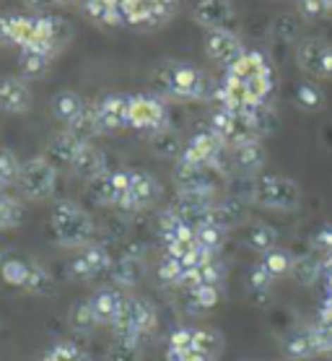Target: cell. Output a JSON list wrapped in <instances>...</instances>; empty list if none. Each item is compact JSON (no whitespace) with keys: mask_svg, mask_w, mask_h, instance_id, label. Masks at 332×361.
Masks as SVG:
<instances>
[{"mask_svg":"<svg viewBox=\"0 0 332 361\" xmlns=\"http://www.w3.org/2000/svg\"><path fill=\"white\" fill-rule=\"evenodd\" d=\"M112 257L106 252V247L102 245H89L78 250V255L73 257V263H70V273H73V279L78 281H97L99 276H109L112 271Z\"/></svg>","mask_w":332,"mask_h":361,"instance_id":"12","label":"cell"},{"mask_svg":"<svg viewBox=\"0 0 332 361\" xmlns=\"http://www.w3.org/2000/svg\"><path fill=\"white\" fill-rule=\"evenodd\" d=\"M86 109H89V102H86L78 91L63 89L49 99V112H52V117H55L60 125H65V128H70Z\"/></svg>","mask_w":332,"mask_h":361,"instance_id":"18","label":"cell"},{"mask_svg":"<svg viewBox=\"0 0 332 361\" xmlns=\"http://www.w3.org/2000/svg\"><path fill=\"white\" fill-rule=\"evenodd\" d=\"M252 203L259 208H268V211L291 214L301 205V188L291 177H283V174H259V177H254Z\"/></svg>","mask_w":332,"mask_h":361,"instance_id":"3","label":"cell"},{"mask_svg":"<svg viewBox=\"0 0 332 361\" xmlns=\"http://www.w3.org/2000/svg\"><path fill=\"white\" fill-rule=\"evenodd\" d=\"M195 239H197V245L203 247V250L219 255V250L226 242V231L221 229V226H216V224L205 221L200 226H195Z\"/></svg>","mask_w":332,"mask_h":361,"instance_id":"33","label":"cell"},{"mask_svg":"<svg viewBox=\"0 0 332 361\" xmlns=\"http://www.w3.org/2000/svg\"><path fill=\"white\" fill-rule=\"evenodd\" d=\"M314 247H319L324 255H332V226H322V229L316 231Z\"/></svg>","mask_w":332,"mask_h":361,"instance_id":"47","label":"cell"},{"mask_svg":"<svg viewBox=\"0 0 332 361\" xmlns=\"http://www.w3.org/2000/svg\"><path fill=\"white\" fill-rule=\"evenodd\" d=\"M125 24L138 29H161L177 13V0H120Z\"/></svg>","mask_w":332,"mask_h":361,"instance_id":"7","label":"cell"},{"mask_svg":"<svg viewBox=\"0 0 332 361\" xmlns=\"http://www.w3.org/2000/svg\"><path fill=\"white\" fill-rule=\"evenodd\" d=\"M21 3L32 11H44V8H49V6H55V0H21Z\"/></svg>","mask_w":332,"mask_h":361,"instance_id":"48","label":"cell"},{"mask_svg":"<svg viewBox=\"0 0 332 361\" xmlns=\"http://www.w3.org/2000/svg\"><path fill=\"white\" fill-rule=\"evenodd\" d=\"M0 192H3V188H0Z\"/></svg>","mask_w":332,"mask_h":361,"instance_id":"54","label":"cell"},{"mask_svg":"<svg viewBox=\"0 0 332 361\" xmlns=\"http://www.w3.org/2000/svg\"><path fill=\"white\" fill-rule=\"evenodd\" d=\"M195 351L216 361L223 351V336L216 328H195Z\"/></svg>","mask_w":332,"mask_h":361,"instance_id":"31","label":"cell"},{"mask_svg":"<svg viewBox=\"0 0 332 361\" xmlns=\"http://www.w3.org/2000/svg\"><path fill=\"white\" fill-rule=\"evenodd\" d=\"M130 128L146 135H159L169 128V109L156 94H130Z\"/></svg>","mask_w":332,"mask_h":361,"instance_id":"5","label":"cell"},{"mask_svg":"<svg viewBox=\"0 0 332 361\" xmlns=\"http://www.w3.org/2000/svg\"><path fill=\"white\" fill-rule=\"evenodd\" d=\"M226 143L216 135L213 130L195 133L192 138L187 140L185 154L179 159L185 161H192V164H203V166H219L223 169V154H226ZM226 172V169H223Z\"/></svg>","mask_w":332,"mask_h":361,"instance_id":"10","label":"cell"},{"mask_svg":"<svg viewBox=\"0 0 332 361\" xmlns=\"http://www.w3.org/2000/svg\"><path fill=\"white\" fill-rule=\"evenodd\" d=\"M187 291H190V299L197 310H211L221 302V286H213V283H197Z\"/></svg>","mask_w":332,"mask_h":361,"instance_id":"39","label":"cell"},{"mask_svg":"<svg viewBox=\"0 0 332 361\" xmlns=\"http://www.w3.org/2000/svg\"><path fill=\"white\" fill-rule=\"evenodd\" d=\"M265 161H268V154L262 140H244L231 148V169L239 177H259Z\"/></svg>","mask_w":332,"mask_h":361,"instance_id":"17","label":"cell"},{"mask_svg":"<svg viewBox=\"0 0 332 361\" xmlns=\"http://www.w3.org/2000/svg\"><path fill=\"white\" fill-rule=\"evenodd\" d=\"M247 245L259 255L270 252V250L278 247V231L270 224H262V221L252 224L250 231H247Z\"/></svg>","mask_w":332,"mask_h":361,"instance_id":"29","label":"cell"},{"mask_svg":"<svg viewBox=\"0 0 332 361\" xmlns=\"http://www.w3.org/2000/svg\"><path fill=\"white\" fill-rule=\"evenodd\" d=\"M247 221V208H244V200L239 197L228 195V197H221L216 200L211 208V224L221 226L223 231H231L236 229L239 224Z\"/></svg>","mask_w":332,"mask_h":361,"instance_id":"22","label":"cell"},{"mask_svg":"<svg viewBox=\"0 0 332 361\" xmlns=\"http://www.w3.org/2000/svg\"><path fill=\"white\" fill-rule=\"evenodd\" d=\"M151 143H154V151L159 154V157H182L185 154V146L187 143H182L179 140V135L171 128H166L164 133H159V135H154L151 138Z\"/></svg>","mask_w":332,"mask_h":361,"instance_id":"37","label":"cell"},{"mask_svg":"<svg viewBox=\"0 0 332 361\" xmlns=\"http://www.w3.org/2000/svg\"><path fill=\"white\" fill-rule=\"evenodd\" d=\"M296 63L307 75L332 81V44L322 39H301L296 44Z\"/></svg>","mask_w":332,"mask_h":361,"instance_id":"8","label":"cell"},{"mask_svg":"<svg viewBox=\"0 0 332 361\" xmlns=\"http://www.w3.org/2000/svg\"><path fill=\"white\" fill-rule=\"evenodd\" d=\"M81 353H83V348L78 343H73V341H60V343L52 345L44 356H49L52 361H75Z\"/></svg>","mask_w":332,"mask_h":361,"instance_id":"41","label":"cell"},{"mask_svg":"<svg viewBox=\"0 0 332 361\" xmlns=\"http://www.w3.org/2000/svg\"><path fill=\"white\" fill-rule=\"evenodd\" d=\"M97 117L104 133H117L130 128V94H104L97 99Z\"/></svg>","mask_w":332,"mask_h":361,"instance_id":"13","label":"cell"},{"mask_svg":"<svg viewBox=\"0 0 332 361\" xmlns=\"http://www.w3.org/2000/svg\"><path fill=\"white\" fill-rule=\"evenodd\" d=\"M68 320H70V328H73L78 336H91L97 328H102V322H99L97 312H94L91 299H78V302L70 307Z\"/></svg>","mask_w":332,"mask_h":361,"instance_id":"27","label":"cell"},{"mask_svg":"<svg viewBox=\"0 0 332 361\" xmlns=\"http://www.w3.org/2000/svg\"><path fill=\"white\" fill-rule=\"evenodd\" d=\"M57 188V166L47 157H32L21 164L18 174V190L26 200L42 203L55 195Z\"/></svg>","mask_w":332,"mask_h":361,"instance_id":"4","label":"cell"},{"mask_svg":"<svg viewBox=\"0 0 332 361\" xmlns=\"http://www.w3.org/2000/svg\"><path fill=\"white\" fill-rule=\"evenodd\" d=\"M29 271H32V263H24L18 257H8L3 268H0V276L8 286L16 288H26V281H29Z\"/></svg>","mask_w":332,"mask_h":361,"instance_id":"35","label":"cell"},{"mask_svg":"<svg viewBox=\"0 0 332 361\" xmlns=\"http://www.w3.org/2000/svg\"><path fill=\"white\" fill-rule=\"evenodd\" d=\"M49 226L57 245L68 250H83L94 245V237H97V224L91 214L75 200H57L49 216Z\"/></svg>","mask_w":332,"mask_h":361,"instance_id":"2","label":"cell"},{"mask_svg":"<svg viewBox=\"0 0 332 361\" xmlns=\"http://www.w3.org/2000/svg\"><path fill=\"white\" fill-rule=\"evenodd\" d=\"M83 13L99 26H122L125 18H122V11L117 6H106L102 0H86L81 6Z\"/></svg>","mask_w":332,"mask_h":361,"instance_id":"28","label":"cell"},{"mask_svg":"<svg viewBox=\"0 0 332 361\" xmlns=\"http://www.w3.org/2000/svg\"><path fill=\"white\" fill-rule=\"evenodd\" d=\"M301 11L307 16H327L332 13V0H301Z\"/></svg>","mask_w":332,"mask_h":361,"instance_id":"46","label":"cell"},{"mask_svg":"<svg viewBox=\"0 0 332 361\" xmlns=\"http://www.w3.org/2000/svg\"><path fill=\"white\" fill-rule=\"evenodd\" d=\"M146 276V265H143V257L133 252H125L122 257H117L112 263V271H109V279L117 288L128 291V288H135Z\"/></svg>","mask_w":332,"mask_h":361,"instance_id":"20","label":"cell"},{"mask_svg":"<svg viewBox=\"0 0 332 361\" xmlns=\"http://www.w3.org/2000/svg\"><path fill=\"white\" fill-rule=\"evenodd\" d=\"M42 361H52V359H49V356H42Z\"/></svg>","mask_w":332,"mask_h":361,"instance_id":"53","label":"cell"},{"mask_svg":"<svg viewBox=\"0 0 332 361\" xmlns=\"http://www.w3.org/2000/svg\"><path fill=\"white\" fill-rule=\"evenodd\" d=\"M288 276L299 286H312V283H316L324 276L322 257H316V255H293V265Z\"/></svg>","mask_w":332,"mask_h":361,"instance_id":"26","label":"cell"},{"mask_svg":"<svg viewBox=\"0 0 332 361\" xmlns=\"http://www.w3.org/2000/svg\"><path fill=\"white\" fill-rule=\"evenodd\" d=\"M161 195V185L154 174L140 172V169H130V188H128V200H125V208L128 214H135V211H146L159 200Z\"/></svg>","mask_w":332,"mask_h":361,"instance_id":"14","label":"cell"},{"mask_svg":"<svg viewBox=\"0 0 332 361\" xmlns=\"http://www.w3.org/2000/svg\"><path fill=\"white\" fill-rule=\"evenodd\" d=\"M174 182H177L179 192H200V195H219V190L226 182V172L219 166H203L192 164L185 159H177L174 166Z\"/></svg>","mask_w":332,"mask_h":361,"instance_id":"6","label":"cell"},{"mask_svg":"<svg viewBox=\"0 0 332 361\" xmlns=\"http://www.w3.org/2000/svg\"><path fill=\"white\" fill-rule=\"evenodd\" d=\"M106 361H143V345L114 341L106 351Z\"/></svg>","mask_w":332,"mask_h":361,"instance_id":"40","label":"cell"},{"mask_svg":"<svg viewBox=\"0 0 332 361\" xmlns=\"http://www.w3.org/2000/svg\"><path fill=\"white\" fill-rule=\"evenodd\" d=\"M185 361H211V359H208V356H203L200 351H190L185 356Z\"/></svg>","mask_w":332,"mask_h":361,"instance_id":"49","label":"cell"},{"mask_svg":"<svg viewBox=\"0 0 332 361\" xmlns=\"http://www.w3.org/2000/svg\"><path fill=\"white\" fill-rule=\"evenodd\" d=\"M192 21L203 26L205 32L228 29L234 21V6H231V0H195Z\"/></svg>","mask_w":332,"mask_h":361,"instance_id":"16","label":"cell"},{"mask_svg":"<svg viewBox=\"0 0 332 361\" xmlns=\"http://www.w3.org/2000/svg\"><path fill=\"white\" fill-rule=\"evenodd\" d=\"M75 361H94V356H91V353H86V351H83L81 356H78V359H75Z\"/></svg>","mask_w":332,"mask_h":361,"instance_id":"51","label":"cell"},{"mask_svg":"<svg viewBox=\"0 0 332 361\" xmlns=\"http://www.w3.org/2000/svg\"><path fill=\"white\" fill-rule=\"evenodd\" d=\"M130 188V169H117V172H104L102 177L89 182V192L99 205L106 208H125Z\"/></svg>","mask_w":332,"mask_h":361,"instance_id":"9","label":"cell"},{"mask_svg":"<svg viewBox=\"0 0 332 361\" xmlns=\"http://www.w3.org/2000/svg\"><path fill=\"white\" fill-rule=\"evenodd\" d=\"M21 164L18 157L11 148H0V188L6 190L11 185H18V174H21Z\"/></svg>","mask_w":332,"mask_h":361,"instance_id":"36","label":"cell"},{"mask_svg":"<svg viewBox=\"0 0 332 361\" xmlns=\"http://www.w3.org/2000/svg\"><path fill=\"white\" fill-rule=\"evenodd\" d=\"M273 281H276V279H273V276H270V273L262 268V263H257L254 268H252L250 286L254 288V291H259V294H262V291H268V288L273 286Z\"/></svg>","mask_w":332,"mask_h":361,"instance_id":"44","label":"cell"},{"mask_svg":"<svg viewBox=\"0 0 332 361\" xmlns=\"http://www.w3.org/2000/svg\"><path fill=\"white\" fill-rule=\"evenodd\" d=\"M203 47H205V55H208L213 63H219V66H223V68H231L236 60L247 52V49H244V44H242V39H239L231 29L205 32Z\"/></svg>","mask_w":332,"mask_h":361,"instance_id":"11","label":"cell"},{"mask_svg":"<svg viewBox=\"0 0 332 361\" xmlns=\"http://www.w3.org/2000/svg\"><path fill=\"white\" fill-rule=\"evenodd\" d=\"M299 104L304 109H316L322 104V94L314 89V86H299Z\"/></svg>","mask_w":332,"mask_h":361,"instance_id":"45","label":"cell"},{"mask_svg":"<svg viewBox=\"0 0 332 361\" xmlns=\"http://www.w3.org/2000/svg\"><path fill=\"white\" fill-rule=\"evenodd\" d=\"M57 6H83L86 0H55Z\"/></svg>","mask_w":332,"mask_h":361,"instance_id":"50","label":"cell"},{"mask_svg":"<svg viewBox=\"0 0 332 361\" xmlns=\"http://www.w3.org/2000/svg\"><path fill=\"white\" fill-rule=\"evenodd\" d=\"M259 263H262V268H265L273 279H281V276H288V273H291L293 255L285 252V250H281V247H276V250H270V252L262 255V257H259Z\"/></svg>","mask_w":332,"mask_h":361,"instance_id":"32","label":"cell"},{"mask_svg":"<svg viewBox=\"0 0 332 361\" xmlns=\"http://www.w3.org/2000/svg\"><path fill=\"white\" fill-rule=\"evenodd\" d=\"M32 89L24 75H0V112L26 115L32 109Z\"/></svg>","mask_w":332,"mask_h":361,"instance_id":"15","label":"cell"},{"mask_svg":"<svg viewBox=\"0 0 332 361\" xmlns=\"http://www.w3.org/2000/svg\"><path fill=\"white\" fill-rule=\"evenodd\" d=\"M276 34L281 37L283 42H296V37H299V24H296V18L293 16H281L276 18Z\"/></svg>","mask_w":332,"mask_h":361,"instance_id":"43","label":"cell"},{"mask_svg":"<svg viewBox=\"0 0 332 361\" xmlns=\"http://www.w3.org/2000/svg\"><path fill=\"white\" fill-rule=\"evenodd\" d=\"M159 279H161V283H166V286H185L187 288L190 268H187L182 260H177V257L164 255L161 263H159Z\"/></svg>","mask_w":332,"mask_h":361,"instance_id":"30","label":"cell"},{"mask_svg":"<svg viewBox=\"0 0 332 361\" xmlns=\"http://www.w3.org/2000/svg\"><path fill=\"white\" fill-rule=\"evenodd\" d=\"M52 58H55V55H49L47 49H39V47L18 49V68H21V75H24V78H42V75H47Z\"/></svg>","mask_w":332,"mask_h":361,"instance_id":"25","label":"cell"},{"mask_svg":"<svg viewBox=\"0 0 332 361\" xmlns=\"http://www.w3.org/2000/svg\"><path fill=\"white\" fill-rule=\"evenodd\" d=\"M81 143H83V140L78 138L75 133L60 130L47 140L44 157H47L55 166H70V164H73L75 154H78V148H81Z\"/></svg>","mask_w":332,"mask_h":361,"instance_id":"21","label":"cell"},{"mask_svg":"<svg viewBox=\"0 0 332 361\" xmlns=\"http://www.w3.org/2000/svg\"><path fill=\"white\" fill-rule=\"evenodd\" d=\"M3 263H6V257H3V252H0V268H3Z\"/></svg>","mask_w":332,"mask_h":361,"instance_id":"52","label":"cell"},{"mask_svg":"<svg viewBox=\"0 0 332 361\" xmlns=\"http://www.w3.org/2000/svg\"><path fill=\"white\" fill-rule=\"evenodd\" d=\"M122 302H125V291H122V288H117L114 283H112V286L97 288V294L91 296L94 312H97L99 322H102V325H106V328L117 320V314H120V310H122Z\"/></svg>","mask_w":332,"mask_h":361,"instance_id":"23","label":"cell"},{"mask_svg":"<svg viewBox=\"0 0 332 361\" xmlns=\"http://www.w3.org/2000/svg\"><path fill=\"white\" fill-rule=\"evenodd\" d=\"M166 348H174V351L190 353L195 351V328H179L169 336V343Z\"/></svg>","mask_w":332,"mask_h":361,"instance_id":"42","label":"cell"},{"mask_svg":"<svg viewBox=\"0 0 332 361\" xmlns=\"http://www.w3.org/2000/svg\"><path fill=\"white\" fill-rule=\"evenodd\" d=\"M70 172L75 177H81V180L91 182L102 177L106 172V157L102 148H97L91 140H83L81 148H78V154H75L73 164H70Z\"/></svg>","mask_w":332,"mask_h":361,"instance_id":"19","label":"cell"},{"mask_svg":"<svg viewBox=\"0 0 332 361\" xmlns=\"http://www.w3.org/2000/svg\"><path fill=\"white\" fill-rule=\"evenodd\" d=\"M151 86L159 99L171 102H205L216 94V86L205 71L185 60H161L151 71Z\"/></svg>","mask_w":332,"mask_h":361,"instance_id":"1","label":"cell"},{"mask_svg":"<svg viewBox=\"0 0 332 361\" xmlns=\"http://www.w3.org/2000/svg\"><path fill=\"white\" fill-rule=\"evenodd\" d=\"M26 291L37 296H47L55 291V279L49 276L42 265L32 263V271H29V281H26Z\"/></svg>","mask_w":332,"mask_h":361,"instance_id":"38","label":"cell"},{"mask_svg":"<svg viewBox=\"0 0 332 361\" xmlns=\"http://www.w3.org/2000/svg\"><path fill=\"white\" fill-rule=\"evenodd\" d=\"M262 73H270V66L268 60H265V55H259L254 49H247L234 66L226 68V75H231V78H236V81L242 83H247L250 78H257Z\"/></svg>","mask_w":332,"mask_h":361,"instance_id":"24","label":"cell"},{"mask_svg":"<svg viewBox=\"0 0 332 361\" xmlns=\"http://www.w3.org/2000/svg\"><path fill=\"white\" fill-rule=\"evenodd\" d=\"M24 221V208L16 197L0 192V231L16 229L18 224Z\"/></svg>","mask_w":332,"mask_h":361,"instance_id":"34","label":"cell"}]
</instances>
